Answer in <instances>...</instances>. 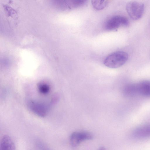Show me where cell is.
Returning <instances> with one entry per match:
<instances>
[{"label": "cell", "instance_id": "obj_6", "mask_svg": "<svg viewBox=\"0 0 150 150\" xmlns=\"http://www.w3.org/2000/svg\"><path fill=\"white\" fill-rule=\"evenodd\" d=\"M135 138L142 139L150 137V125L141 126L135 129L133 132Z\"/></svg>", "mask_w": 150, "mask_h": 150}, {"label": "cell", "instance_id": "obj_4", "mask_svg": "<svg viewBox=\"0 0 150 150\" xmlns=\"http://www.w3.org/2000/svg\"><path fill=\"white\" fill-rule=\"evenodd\" d=\"M92 134L87 131L75 132L72 133L69 137L71 145L73 147L78 146L82 142L92 139Z\"/></svg>", "mask_w": 150, "mask_h": 150}, {"label": "cell", "instance_id": "obj_7", "mask_svg": "<svg viewBox=\"0 0 150 150\" xmlns=\"http://www.w3.org/2000/svg\"><path fill=\"white\" fill-rule=\"evenodd\" d=\"M0 150H15L14 144L8 135H4L1 139Z\"/></svg>", "mask_w": 150, "mask_h": 150}, {"label": "cell", "instance_id": "obj_9", "mask_svg": "<svg viewBox=\"0 0 150 150\" xmlns=\"http://www.w3.org/2000/svg\"><path fill=\"white\" fill-rule=\"evenodd\" d=\"M40 148L41 150H49L46 147L44 146V145L41 144H40Z\"/></svg>", "mask_w": 150, "mask_h": 150}, {"label": "cell", "instance_id": "obj_5", "mask_svg": "<svg viewBox=\"0 0 150 150\" xmlns=\"http://www.w3.org/2000/svg\"><path fill=\"white\" fill-rule=\"evenodd\" d=\"M135 96L150 97V81L144 80L134 83Z\"/></svg>", "mask_w": 150, "mask_h": 150}, {"label": "cell", "instance_id": "obj_2", "mask_svg": "<svg viewBox=\"0 0 150 150\" xmlns=\"http://www.w3.org/2000/svg\"><path fill=\"white\" fill-rule=\"evenodd\" d=\"M129 22L125 17L121 15H116L112 17L105 23L104 29L107 31L116 30L121 27L128 26Z\"/></svg>", "mask_w": 150, "mask_h": 150}, {"label": "cell", "instance_id": "obj_10", "mask_svg": "<svg viewBox=\"0 0 150 150\" xmlns=\"http://www.w3.org/2000/svg\"><path fill=\"white\" fill-rule=\"evenodd\" d=\"M98 150H106V149L104 147L101 146L100 147Z\"/></svg>", "mask_w": 150, "mask_h": 150}, {"label": "cell", "instance_id": "obj_3", "mask_svg": "<svg viewBox=\"0 0 150 150\" xmlns=\"http://www.w3.org/2000/svg\"><path fill=\"white\" fill-rule=\"evenodd\" d=\"M144 9V4L141 2L132 1L129 2L126 6L127 12L132 19L138 20L142 17Z\"/></svg>", "mask_w": 150, "mask_h": 150}, {"label": "cell", "instance_id": "obj_8", "mask_svg": "<svg viewBox=\"0 0 150 150\" xmlns=\"http://www.w3.org/2000/svg\"><path fill=\"white\" fill-rule=\"evenodd\" d=\"M108 2L107 0H92L91 4L93 7L97 10H100L105 8Z\"/></svg>", "mask_w": 150, "mask_h": 150}, {"label": "cell", "instance_id": "obj_1", "mask_svg": "<svg viewBox=\"0 0 150 150\" xmlns=\"http://www.w3.org/2000/svg\"><path fill=\"white\" fill-rule=\"evenodd\" d=\"M128 59V55L126 52L116 51L106 57L103 61V64L108 68H116L124 64Z\"/></svg>", "mask_w": 150, "mask_h": 150}]
</instances>
